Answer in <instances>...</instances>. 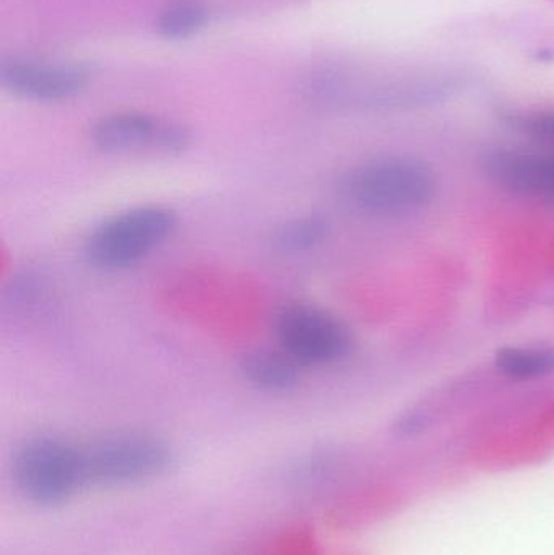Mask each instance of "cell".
<instances>
[{
    "label": "cell",
    "instance_id": "obj_1",
    "mask_svg": "<svg viewBox=\"0 0 554 555\" xmlns=\"http://www.w3.org/2000/svg\"><path fill=\"white\" fill-rule=\"evenodd\" d=\"M178 230V215L165 205H139L94 224L83 241L88 266L124 272L162 249Z\"/></svg>",
    "mask_w": 554,
    "mask_h": 555
},
{
    "label": "cell",
    "instance_id": "obj_2",
    "mask_svg": "<svg viewBox=\"0 0 554 555\" xmlns=\"http://www.w3.org/2000/svg\"><path fill=\"white\" fill-rule=\"evenodd\" d=\"M340 195L351 208L368 215H407L422 210L435 197L433 172L403 158L374 159L348 171Z\"/></svg>",
    "mask_w": 554,
    "mask_h": 555
},
{
    "label": "cell",
    "instance_id": "obj_3",
    "mask_svg": "<svg viewBox=\"0 0 554 555\" xmlns=\"http://www.w3.org/2000/svg\"><path fill=\"white\" fill-rule=\"evenodd\" d=\"M12 479L18 494L36 507H59L88 485L83 447L39 434L13 453Z\"/></svg>",
    "mask_w": 554,
    "mask_h": 555
},
{
    "label": "cell",
    "instance_id": "obj_4",
    "mask_svg": "<svg viewBox=\"0 0 554 555\" xmlns=\"http://www.w3.org/2000/svg\"><path fill=\"white\" fill-rule=\"evenodd\" d=\"M276 345L302 369L325 367L347 358L353 338L334 313L315 304L288 302L273 319Z\"/></svg>",
    "mask_w": 554,
    "mask_h": 555
},
{
    "label": "cell",
    "instance_id": "obj_5",
    "mask_svg": "<svg viewBox=\"0 0 554 555\" xmlns=\"http://www.w3.org/2000/svg\"><path fill=\"white\" fill-rule=\"evenodd\" d=\"M83 450L88 485H137L158 478L172 463L171 447L145 433L111 434Z\"/></svg>",
    "mask_w": 554,
    "mask_h": 555
},
{
    "label": "cell",
    "instance_id": "obj_6",
    "mask_svg": "<svg viewBox=\"0 0 554 555\" xmlns=\"http://www.w3.org/2000/svg\"><path fill=\"white\" fill-rule=\"evenodd\" d=\"M191 130L142 111H119L94 120L90 142L104 155H179L191 145Z\"/></svg>",
    "mask_w": 554,
    "mask_h": 555
},
{
    "label": "cell",
    "instance_id": "obj_7",
    "mask_svg": "<svg viewBox=\"0 0 554 555\" xmlns=\"http://www.w3.org/2000/svg\"><path fill=\"white\" fill-rule=\"evenodd\" d=\"M88 81L90 72L83 65L26 57H5L0 62V85L23 100L62 103L78 96Z\"/></svg>",
    "mask_w": 554,
    "mask_h": 555
},
{
    "label": "cell",
    "instance_id": "obj_8",
    "mask_svg": "<svg viewBox=\"0 0 554 555\" xmlns=\"http://www.w3.org/2000/svg\"><path fill=\"white\" fill-rule=\"evenodd\" d=\"M305 369L279 345L250 346L237 358L241 378L254 390L280 395L295 390Z\"/></svg>",
    "mask_w": 554,
    "mask_h": 555
},
{
    "label": "cell",
    "instance_id": "obj_9",
    "mask_svg": "<svg viewBox=\"0 0 554 555\" xmlns=\"http://www.w3.org/2000/svg\"><path fill=\"white\" fill-rule=\"evenodd\" d=\"M488 165L491 176L504 188L519 194L554 201V156L501 152Z\"/></svg>",
    "mask_w": 554,
    "mask_h": 555
},
{
    "label": "cell",
    "instance_id": "obj_10",
    "mask_svg": "<svg viewBox=\"0 0 554 555\" xmlns=\"http://www.w3.org/2000/svg\"><path fill=\"white\" fill-rule=\"evenodd\" d=\"M328 223L318 214L296 215L273 231L272 246L282 256H305L324 244Z\"/></svg>",
    "mask_w": 554,
    "mask_h": 555
},
{
    "label": "cell",
    "instance_id": "obj_11",
    "mask_svg": "<svg viewBox=\"0 0 554 555\" xmlns=\"http://www.w3.org/2000/svg\"><path fill=\"white\" fill-rule=\"evenodd\" d=\"M210 22L207 7L197 0H172L156 16L155 28L169 41H181L201 33Z\"/></svg>",
    "mask_w": 554,
    "mask_h": 555
},
{
    "label": "cell",
    "instance_id": "obj_12",
    "mask_svg": "<svg viewBox=\"0 0 554 555\" xmlns=\"http://www.w3.org/2000/svg\"><path fill=\"white\" fill-rule=\"evenodd\" d=\"M497 369L513 380H536L554 372V352L539 348H504L498 352Z\"/></svg>",
    "mask_w": 554,
    "mask_h": 555
},
{
    "label": "cell",
    "instance_id": "obj_13",
    "mask_svg": "<svg viewBox=\"0 0 554 555\" xmlns=\"http://www.w3.org/2000/svg\"><path fill=\"white\" fill-rule=\"evenodd\" d=\"M39 291H41V284H38L36 276L25 273V275L13 278L7 293H9V300L12 306L25 309L26 306H31L38 299Z\"/></svg>",
    "mask_w": 554,
    "mask_h": 555
},
{
    "label": "cell",
    "instance_id": "obj_14",
    "mask_svg": "<svg viewBox=\"0 0 554 555\" xmlns=\"http://www.w3.org/2000/svg\"><path fill=\"white\" fill-rule=\"evenodd\" d=\"M523 129L539 139L554 140V114H539V116L523 119Z\"/></svg>",
    "mask_w": 554,
    "mask_h": 555
}]
</instances>
